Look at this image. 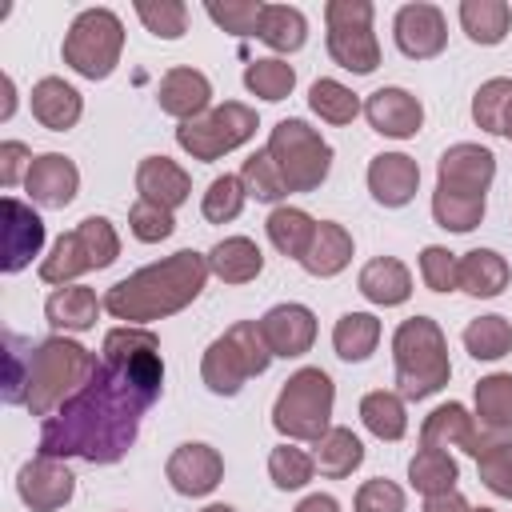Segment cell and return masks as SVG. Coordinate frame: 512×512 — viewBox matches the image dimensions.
Segmentation results:
<instances>
[{
    "mask_svg": "<svg viewBox=\"0 0 512 512\" xmlns=\"http://www.w3.org/2000/svg\"><path fill=\"white\" fill-rule=\"evenodd\" d=\"M164 392L160 340L148 328L124 324L104 332L100 368L40 424V456L116 464L140 432L144 412Z\"/></svg>",
    "mask_w": 512,
    "mask_h": 512,
    "instance_id": "1",
    "label": "cell"
},
{
    "mask_svg": "<svg viewBox=\"0 0 512 512\" xmlns=\"http://www.w3.org/2000/svg\"><path fill=\"white\" fill-rule=\"evenodd\" d=\"M100 368L96 352L68 336H48L40 344L4 332V384L0 396L12 408H28L32 416H52L72 392H80Z\"/></svg>",
    "mask_w": 512,
    "mask_h": 512,
    "instance_id": "2",
    "label": "cell"
},
{
    "mask_svg": "<svg viewBox=\"0 0 512 512\" xmlns=\"http://www.w3.org/2000/svg\"><path fill=\"white\" fill-rule=\"evenodd\" d=\"M204 280H208V256L196 248H180V252L116 280L104 292V312L124 324L144 328L152 320H164V316L188 308L204 292Z\"/></svg>",
    "mask_w": 512,
    "mask_h": 512,
    "instance_id": "3",
    "label": "cell"
},
{
    "mask_svg": "<svg viewBox=\"0 0 512 512\" xmlns=\"http://www.w3.org/2000/svg\"><path fill=\"white\" fill-rule=\"evenodd\" d=\"M392 368H396V392L404 400L436 396L452 376L444 328L432 316L400 320V328L392 332Z\"/></svg>",
    "mask_w": 512,
    "mask_h": 512,
    "instance_id": "4",
    "label": "cell"
},
{
    "mask_svg": "<svg viewBox=\"0 0 512 512\" xmlns=\"http://www.w3.org/2000/svg\"><path fill=\"white\" fill-rule=\"evenodd\" d=\"M272 364V348L264 340L260 320H236L224 336H216L204 348L200 360V380L208 384L212 396H236L244 380L264 376Z\"/></svg>",
    "mask_w": 512,
    "mask_h": 512,
    "instance_id": "5",
    "label": "cell"
},
{
    "mask_svg": "<svg viewBox=\"0 0 512 512\" xmlns=\"http://www.w3.org/2000/svg\"><path fill=\"white\" fill-rule=\"evenodd\" d=\"M332 404L336 384L324 368H296L272 404V428L284 440H308L316 444L332 428Z\"/></svg>",
    "mask_w": 512,
    "mask_h": 512,
    "instance_id": "6",
    "label": "cell"
},
{
    "mask_svg": "<svg viewBox=\"0 0 512 512\" xmlns=\"http://www.w3.org/2000/svg\"><path fill=\"white\" fill-rule=\"evenodd\" d=\"M120 256V236H116V224L108 216H84L72 232H64L52 252L40 260V280L44 284H72L76 276L84 272H100L108 264H116Z\"/></svg>",
    "mask_w": 512,
    "mask_h": 512,
    "instance_id": "7",
    "label": "cell"
},
{
    "mask_svg": "<svg viewBox=\"0 0 512 512\" xmlns=\"http://www.w3.org/2000/svg\"><path fill=\"white\" fill-rule=\"evenodd\" d=\"M124 52V24L112 8H84L60 44L64 64L84 80H108Z\"/></svg>",
    "mask_w": 512,
    "mask_h": 512,
    "instance_id": "8",
    "label": "cell"
},
{
    "mask_svg": "<svg viewBox=\"0 0 512 512\" xmlns=\"http://www.w3.org/2000/svg\"><path fill=\"white\" fill-rule=\"evenodd\" d=\"M268 156L276 160L288 192H316L332 172V144L308 120H280L268 136Z\"/></svg>",
    "mask_w": 512,
    "mask_h": 512,
    "instance_id": "9",
    "label": "cell"
},
{
    "mask_svg": "<svg viewBox=\"0 0 512 512\" xmlns=\"http://www.w3.org/2000/svg\"><path fill=\"white\" fill-rule=\"evenodd\" d=\"M372 0H328L324 24H328V56L352 76H368L380 68V40L372 32Z\"/></svg>",
    "mask_w": 512,
    "mask_h": 512,
    "instance_id": "10",
    "label": "cell"
},
{
    "mask_svg": "<svg viewBox=\"0 0 512 512\" xmlns=\"http://www.w3.org/2000/svg\"><path fill=\"white\" fill-rule=\"evenodd\" d=\"M252 136H256V112L248 104H240V100H224V104L208 108L204 116L184 120L176 128V144L200 164H212V160L236 152Z\"/></svg>",
    "mask_w": 512,
    "mask_h": 512,
    "instance_id": "11",
    "label": "cell"
},
{
    "mask_svg": "<svg viewBox=\"0 0 512 512\" xmlns=\"http://www.w3.org/2000/svg\"><path fill=\"white\" fill-rule=\"evenodd\" d=\"M496 180V156L492 148L484 144H452L440 152V164H436V188L444 192H456V196H476L484 200L488 188Z\"/></svg>",
    "mask_w": 512,
    "mask_h": 512,
    "instance_id": "12",
    "label": "cell"
},
{
    "mask_svg": "<svg viewBox=\"0 0 512 512\" xmlns=\"http://www.w3.org/2000/svg\"><path fill=\"white\" fill-rule=\"evenodd\" d=\"M392 36H396V48L408 56V60H432L444 52L448 44V20L436 4L428 0H412V4H400L396 16H392Z\"/></svg>",
    "mask_w": 512,
    "mask_h": 512,
    "instance_id": "13",
    "label": "cell"
},
{
    "mask_svg": "<svg viewBox=\"0 0 512 512\" xmlns=\"http://www.w3.org/2000/svg\"><path fill=\"white\" fill-rule=\"evenodd\" d=\"M16 496H20L24 508H32V512H60V508L76 496V476L68 472L64 460L36 452V456L16 472Z\"/></svg>",
    "mask_w": 512,
    "mask_h": 512,
    "instance_id": "14",
    "label": "cell"
},
{
    "mask_svg": "<svg viewBox=\"0 0 512 512\" xmlns=\"http://www.w3.org/2000/svg\"><path fill=\"white\" fill-rule=\"evenodd\" d=\"M496 440V432H484L476 424V416L460 404V400H448L440 408H432L420 424V444L424 448H464L468 456H480L488 444Z\"/></svg>",
    "mask_w": 512,
    "mask_h": 512,
    "instance_id": "15",
    "label": "cell"
},
{
    "mask_svg": "<svg viewBox=\"0 0 512 512\" xmlns=\"http://www.w3.org/2000/svg\"><path fill=\"white\" fill-rule=\"evenodd\" d=\"M164 476H168L172 492L196 500V496L216 492V484L224 480V456L204 440H188V444L172 448V456L164 464Z\"/></svg>",
    "mask_w": 512,
    "mask_h": 512,
    "instance_id": "16",
    "label": "cell"
},
{
    "mask_svg": "<svg viewBox=\"0 0 512 512\" xmlns=\"http://www.w3.org/2000/svg\"><path fill=\"white\" fill-rule=\"evenodd\" d=\"M0 220H4V232H0L4 256H0V268L8 276H16L20 268L32 264V256H40V248H44V220L32 212V204H24L16 196H4Z\"/></svg>",
    "mask_w": 512,
    "mask_h": 512,
    "instance_id": "17",
    "label": "cell"
},
{
    "mask_svg": "<svg viewBox=\"0 0 512 512\" xmlns=\"http://www.w3.org/2000/svg\"><path fill=\"white\" fill-rule=\"evenodd\" d=\"M364 116H368L372 132H380V136H388V140H412V136L420 132V124H424V104H420V96H412L408 88L388 84V88L368 92Z\"/></svg>",
    "mask_w": 512,
    "mask_h": 512,
    "instance_id": "18",
    "label": "cell"
},
{
    "mask_svg": "<svg viewBox=\"0 0 512 512\" xmlns=\"http://www.w3.org/2000/svg\"><path fill=\"white\" fill-rule=\"evenodd\" d=\"M260 328H264L272 356H284V360H296L316 344V312L308 304H296V300L272 304L260 316Z\"/></svg>",
    "mask_w": 512,
    "mask_h": 512,
    "instance_id": "19",
    "label": "cell"
},
{
    "mask_svg": "<svg viewBox=\"0 0 512 512\" xmlns=\"http://www.w3.org/2000/svg\"><path fill=\"white\" fill-rule=\"evenodd\" d=\"M24 188L40 208H68L80 192V168L64 152H40L24 176Z\"/></svg>",
    "mask_w": 512,
    "mask_h": 512,
    "instance_id": "20",
    "label": "cell"
},
{
    "mask_svg": "<svg viewBox=\"0 0 512 512\" xmlns=\"http://www.w3.org/2000/svg\"><path fill=\"white\" fill-rule=\"evenodd\" d=\"M420 188V164L408 152H380L368 160V192L384 208H404L412 204Z\"/></svg>",
    "mask_w": 512,
    "mask_h": 512,
    "instance_id": "21",
    "label": "cell"
},
{
    "mask_svg": "<svg viewBox=\"0 0 512 512\" xmlns=\"http://www.w3.org/2000/svg\"><path fill=\"white\" fill-rule=\"evenodd\" d=\"M156 104H160V112L176 116L180 124H184V120H196V116H204L208 104H212V84H208V76H204L200 68H168V72L160 76Z\"/></svg>",
    "mask_w": 512,
    "mask_h": 512,
    "instance_id": "22",
    "label": "cell"
},
{
    "mask_svg": "<svg viewBox=\"0 0 512 512\" xmlns=\"http://www.w3.org/2000/svg\"><path fill=\"white\" fill-rule=\"evenodd\" d=\"M136 192H140V200L176 212L192 196V176L168 156H144L136 164Z\"/></svg>",
    "mask_w": 512,
    "mask_h": 512,
    "instance_id": "23",
    "label": "cell"
},
{
    "mask_svg": "<svg viewBox=\"0 0 512 512\" xmlns=\"http://www.w3.org/2000/svg\"><path fill=\"white\" fill-rule=\"evenodd\" d=\"M28 104H32V116H36L48 132H68V128H76V120L84 116V96H80L68 80H60V76L36 80Z\"/></svg>",
    "mask_w": 512,
    "mask_h": 512,
    "instance_id": "24",
    "label": "cell"
},
{
    "mask_svg": "<svg viewBox=\"0 0 512 512\" xmlns=\"http://www.w3.org/2000/svg\"><path fill=\"white\" fill-rule=\"evenodd\" d=\"M356 288H360V296H364L368 304H376V308H400V304L412 296V272H408V264L396 260V256H376V260H368V264L360 268Z\"/></svg>",
    "mask_w": 512,
    "mask_h": 512,
    "instance_id": "25",
    "label": "cell"
},
{
    "mask_svg": "<svg viewBox=\"0 0 512 512\" xmlns=\"http://www.w3.org/2000/svg\"><path fill=\"white\" fill-rule=\"evenodd\" d=\"M348 260H352V232L336 220H320L308 252L300 256V268L316 280H332L348 268Z\"/></svg>",
    "mask_w": 512,
    "mask_h": 512,
    "instance_id": "26",
    "label": "cell"
},
{
    "mask_svg": "<svg viewBox=\"0 0 512 512\" xmlns=\"http://www.w3.org/2000/svg\"><path fill=\"white\" fill-rule=\"evenodd\" d=\"M208 272L224 284H248L264 272V252L248 236H224L208 252Z\"/></svg>",
    "mask_w": 512,
    "mask_h": 512,
    "instance_id": "27",
    "label": "cell"
},
{
    "mask_svg": "<svg viewBox=\"0 0 512 512\" xmlns=\"http://www.w3.org/2000/svg\"><path fill=\"white\" fill-rule=\"evenodd\" d=\"M104 300H96L92 288L84 284H64L56 288L48 300H44V320L60 332H88L96 328V316H100Z\"/></svg>",
    "mask_w": 512,
    "mask_h": 512,
    "instance_id": "28",
    "label": "cell"
},
{
    "mask_svg": "<svg viewBox=\"0 0 512 512\" xmlns=\"http://www.w3.org/2000/svg\"><path fill=\"white\" fill-rule=\"evenodd\" d=\"M512 268L496 248H472L460 256V292L476 296V300H492L508 288Z\"/></svg>",
    "mask_w": 512,
    "mask_h": 512,
    "instance_id": "29",
    "label": "cell"
},
{
    "mask_svg": "<svg viewBox=\"0 0 512 512\" xmlns=\"http://www.w3.org/2000/svg\"><path fill=\"white\" fill-rule=\"evenodd\" d=\"M312 448H316V452H312L316 472L328 476V480H344V476H352V472L364 464V444H360V436H356L352 428H344V424H332Z\"/></svg>",
    "mask_w": 512,
    "mask_h": 512,
    "instance_id": "30",
    "label": "cell"
},
{
    "mask_svg": "<svg viewBox=\"0 0 512 512\" xmlns=\"http://www.w3.org/2000/svg\"><path fill=\"white\" fill-rule=\"evenodd\" d=\"M460 28L468 32L472 44L496 48L504 44L512 28V4L508 0H460Z\"/></svg>",
    "mask_w": 512,
    "mask_h": 512,
    "instance_id": "31",
    "label": "cell"
},
{
    "mask_svg": "<svg viewBox=\"0 0 512 512\" xmlns=\"http://www.w3.org/2000/svg\"><path fill=\"white\" fill-rule=\"evenodd\" d=\"M316 224H320V220H312L304 208L276 204V208L268 212V220H264V232H268V240H272V248H276L280 256L300 260V256L308 252L312 236H316Z\"/></svg>",
    "mask_w": 512,
    "mask_h": 512,
    "instance_id": "32",
    "label": "cell"
},
{
    "mask_svg": "<svg viewBox=\"0 0 512 512\" xmlns=\"http://www.w3.org/2000/svg\"><path fill=\"white\" fill-rule=\"evenodd\" d=\"M456 480H460V464L444 452V448H416V456L408 460V484L428 500V496H444V492H456Z\"/></svg>",
    "mask_w": 512,
    "mask_h": 512,
    "instance_id": "33",
    "label": "cell"
},
{
    "mask_svg": "<svg viewBox=\"0 0 512 512\" xmlns=\"http://www.w3.org/2000/svg\"><path fill=\"white\" fill-rule=\"evenodd\" d=\"M380 344V320L372 312H344L332 324V348L344 364H364Z\"/></svg>",
    "mask_w": 512,
    "mask_h": 512,
    "instance_id": "34",
    "label": "cell"
},
{
    "mask_svg": "<svg viewBox=\"0 0 512 512\" xmlns=\"http://www.w3.org/2000/svg\"><path fill=\"white\" fill-rule=\"evenodd\" d=\"M360 424L376 436V440H404L408 432V404L400 392H388V388H376L360 400Z\"/></svg>",
    "mask_w": 512,
    "mask_h": 512,
    "instance_id": "35",
    "label": "cell"
},
{
    "mask_svg": "<svg viewBox=\"0 0 512 512\" xmlns=\"http://www.w3.org/2000/svg\"><path fill=\"white\" fill-rule=\"evenodd\" d=\"M256 40H264V44H268L272 52H280V56L300 52L304 40H308V20H304V12L292 8V4H264Z\"/></svg>",
    "mask_w": 512,
    "mask_h": 512,
    "instance_id": "36",
    "label": "cell"
},
{
    "mask_svg": "<svg viewBox=\"0 0 512 512\" xmlns=\"http://www.w3.org/2000/svg\"><path fill=\"white\" fill-rule=\"evenodd\" d=\"M476 424L484 432H504L512 428V372H492L476 384Z\"/></svg>",
    "mask_w": 512,
    "mask_h": 512,
    "instance_id": "37",
    "label": "cell"
},
{
    "mask_svg": "<svg viewBox=\"0 0 512 512\" xmlns=\"http://www.w3.org/2000/svg\"><path fill=\"white\" fill-rule=\"evenodd\" d=\"M464 348L472 360H504L512 352V320L508 316H476L468 328H464Z\"/></svg>",
    "mask_w": 512,
    "mask_h": 512,
    "instance_id": "38",
    "label": "cell"
},
{
    "mask_svg": "<svg viewBox=\"0 0 512 512\" xmlns=\"http://www.w3.org/2000/svg\"><path fill=\"white\" fill-rule=\"evenodd\" d=\"M244 88H248L252 96H260V100L276 104V100L292 96V88H296V68H292L288 60H280V56L248 60V64H244Z\"/></svg>",
    "mask_w": 512,
    "mask_h": 512,
    "instance_id": "39",
    "label": "cell"
},
{
    "mask_svg": "<svg viewBox=\"0 0 512 512\" xmlns=\"http://www.w3.org/2000/svg\"><path fill=\"white\" fill-rule=\"evenodd\" d=\"M308 108H312L320 120H328V124H352V120L364 112L360 96H356L348 84L332 80V76H320V80L308 88Z\"/></svg>",
    "mask_w": 512,
    "mask_h": 512,
    "instance_id": "40",
    "label": "cell"
},
{
    "mask_svg": "<svg viewBox=\"0 0 512 512\" xmlns=\"http://www.w3.org/2000/svg\"><path fill=\"white\" fill-rule=\"evenodd\" d=\"M240 184H244V192H248V200H260V204H276V200H284L288 196V184H284V176H280V168H276V160L268 156V148L264 152H252L244 164H240Z\"/></svg>",
    "mask_w": 512,
    "mask_h": 512,
    "instance_id": "41",
    "label": "cell"
},
{
    "mask_svg": "<svg viewBox=\"0 0 512 512\" xmlns=\"http://www.w3.org/2000/svg\"><path fill=\"white\" fill-rule=\"evenodd\" d=\"M484 212H488V200L456 196V192H444V188L432 192V220L444 232H472V228H480Z\"/></svg>",
    "mask_w": 512,
    "mask_h": 512,
    "instance_id": "42",
    "label": "cell"
},
{
    "mask_svg": "<svg viewBox=\"0 0 512 512\" xmlns=\"http://www.w3.org/2000/svg\"><path fill=\"white\" fill-rule=\"evenodd\" d=\"M312 472H316V460H312L304 448L288 444V440L268 452V480H272L280 492H300V488L312 480Z\"/></svg>",
    "mask_w": 512,
    "mask_h": 512,
    "instance_id": "43",
    "label": "cell"
},
{
    "mask_svg": "<svg viewBox=\"0 0 512 512\" xmlns=\"http://www.w3.org/2000/svg\"><path fill=\"white\" fill-rule=\"evenodd\" d=\"M244 200H248V192H244L240 176L224 172V176H216V180L208 184V192H204V200H200V212H204L208 224H232V220L244 212Z\"/></svg>",
    "mask_w": 512,
    "mask_h": 512,
    "instance_id": "44",
    "label": "cell"
},
{
    "mask_svg": "<svg viewBox=\"0 0 512 512\" xmlns=\"http://www.w3.org/2000/svg\"><path fill=\"white\" fill-rule=\"evenodd\" d=\"M476 476L480 484L500 496V500H512V440L496 436L480 456H476Z\"/></svg>",
    "mask_w": 512,
    "mask_h": 512,
    "instance_id": "45",
    "label": "cell"
},
{
    "mask_svg": "<svg viewBox=\"0 0 512 512\" xmlns=\"http://www.w3.org/2000/svg\"><path fill=\"white\" fill-rule=\"evenodd\" d=\"M140 24L160 40H180L188 32V4L180 0H136L132 4Z\"/></svg>",
    "mask_w": 512,
    "mask_h": 512,
    "instance_id": "46",
    "label": "cell"
},
{
    "mask_svg": "<svg viewBox=\"0 0 512 512\" xmlns=\"http://www.w3.org/2000/svg\"><path fill=\"white\" fill-rule=\"evenodd\" d=\"M508 100H512V80H508V76H492V80H484V84L476 88V96H472V120H476V128L500 136Z\"/></svg>",
    "mask_w": 512,
    "mask_h": 512,
    "instance_id": "47",
    "label": "cell"
},
{
    "mask_svg": "<svg viewBox=\"0 0 512 512\" xmlns=\"http://www.w3.org/2000/svg\"><path fill=\"white\" fill-rule=\"evenodd\" d=\"M204 12H208V20L216 28L232 32V36H256L260 16H264V4L260 0H224V4L220 0H208Z\"/></svg>",
    "mask_w": 512,
    "mask_h": 512,
    "instance_id": "48",
    "label": "cell"
},
{
    "mask_svg": "<svg viewBox=\"0 0 512 512\" xmlns=\"http://www.w3.org/2000/svg\"><path fill=\"white\" fill-rule=\"evenodd\" d=\"M420 280L432 292H456L460 288V256L448 252L444 244H424L420 248Z\"/></svg>",
    "mask_w": 512,
    "mask_h": 512,
    "instance_id": "49",
    "label": "cell"
},
{
    "mask_svg": "<svg viewBox=\"0 0 512 512\" xmlns=\"http://www.w3.org/2000/svg\"><path fill=\"white\" fill-rule=\"evenodd\" d=\"M128 232L140 240V244H160L176 232V216L160 204H148V200H136L128 208Z\"/></svg>",
    "mask_w": 512,
    "mask_h": 512,
    "instance_id": "50",
    "label": "cell"
},
{
    "mask_svg": "<svg viewBox=\"0 0 512 512\" xmlns=\"http://www.w3.org/2000/svg\"><path fill=\"white\" fill-rule=\"evenodd\" d=\"M404 504H408L404 500V488L392 484V480H384V476L364 480L356 488V500H352L356 512H404Z\"/></svg>",
    "mask_w": 512,
    "mask_h": 512,
    "instance_id": "51",
    "label": "cell"
},
{
    "mask_svg": "<svg viewBox=\"0 0 512 512\" xmlns=\"http://www.w3.org/2000/svg\"><path fill=\"white\" fill-rule=\"evenodd\" d=\"M32 160H36V156L28 152V144L4 140V144H0V184H4V188H16V184L28 176Z\"/></svg>",
    "mask_w": 512,
    "mask_h": 512,
    "instance_id": "52",
    "label": "cell"
},
{
    "mask_svg": "<svg viewBox=\"0 0 512 512\" xmlns=\"http://www.w3.org/2000/svg\"><path fill=\"white\" fill-rule=\"evenodd\" d=\"M420 512H468V500L460 492H444V496H428Z\"/></svg>",
    "mask_w": 512,
    "mask_h": 512,
    "instance_id": "53",
    "label": "cell"
},
{
    "mask_svg": "<svg viewBox=\"0 0 512 512\" xmlns=\"http://www.w3.org/2000/svg\"><path fill=\"white\" fill-rule=\"evenodd\" d=\"M292 512H340V500L328 496V492H312V496H304Z\"/></svg>",
    "mask_w": 512,
    "mask_h": 512,
    "instance_id": "54",
    "label": "cell"
},
{
    "mask_svg": "<svg viewBox=\"0 0 512 512\" xmlns=\"http://www.w3.org/2000/svg\"><path fill=\"white\" fill-rule=\"evenodd\" d=\"M0 88H4V104H0V120H12V112H16V84H12V76H4V80H0Z\"/></svg>",
    "mask_w": 512,
    "mask_h": 512,
    "instance_id": "55",
    "label": "cell"
},
{
    "mask_svg": "<svg viewBox=\"0 0 512 512\" xmlns=\"http://www.w3.org/2000/svg\"><path fill=\"white\" fill-rule=\"evenodd\" d=\"M500 136L512 140V100H508V108H504V128H500Z\"/></svg>",
    "mask_w": 512,
    "mask_h": 512,
    "instance_id": "56",
    "label": "cell"
},
{
    "mask_svg": "<svg viewBox=\"0 0 512 512\" xmlns=\"http://www.w3.org/2000/svg\"><path fill=\"white\" fill-rule=\"evenodd\" d=\"M200 512H236L232 504H208V508H200Z\"/></svg>",
    "mask_w": 512,
    "mask_h": 512,
    "instance_id": "57",
    "label": "cell"
},
{
    "mask_svg": "<svg viewBox=\"0 0 512 512\" xmlns=\"http://www.w3.org/2000/svg\"><path fill=\"white\" fill-rule=\"evenodd\" d=\"M468 512H496V508H468Z\"/></svg>",
    "mask_w": 512,
    "mask_h": 512,
    "instance_id": "58",
    "label": "cell"
}]
</instances>
